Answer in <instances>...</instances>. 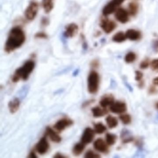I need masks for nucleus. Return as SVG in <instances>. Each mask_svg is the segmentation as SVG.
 <instances>
[{"mask_svg":"<svg viewBox=\"0 0 158 158\" xmlns=\"http://www.w3.org/2000/svg\"><path fill=\"white\" fill-rule=\"evenodd\" d=\"M55 158H65V156H63V155L61 154L60 153H57V154H55V156H54Z\"/></svg>","mask_w":158,"mask_h":158,"instance_id":"f704fd0d","label":"nucleus"},{"mask_svg":"<svg viewBox=\"0 0 158 158\" xmlns=\"http://www.w3.org/2000/svg\"><path fill=\"white\" fill-rule=\"evenodd\" d=\"M46 133L50 139L53 142H55V143H59L61 140V138L60 137V136L51 127H47Z\"/></svg>","mask_w":158,"mask_h":158,"instance_id":"4468645a","label":"nucleus"},{"mask_svg":"<svg viewBox=\"0 0 158 158\" xmlns=\"http://www.w3.org/2000/svg\"><path fill=\"white\" fill-rule=\"evenodd\" d=\"M35 36L38 39H44L47 38V37H48V36H47V35H46V34L44 33H42V32H41V33H37V34H36Z\"/></svg>","mask_w":158,"mask_h":158,"instance_id":"c756f323","label":"nucleus"},{"mask_svg":"<svg viewBox=\"0 0 158 158\" xmlns=\"http://www.w3.org/2000/svg\"><path fill=\"white\" fill-rule=\"evenodd\" d=\"M135 79L137 81H139L141 80V78L143 77V74L141 72L139 71H137L135 73Z\"/></svg>","mask_w":158,"mask_h":158,"instance_id":"2f4dec72","label":"nucleus"},{"mask_svg":"<svg viewBox=\"0 0 158 158\" xmlns=\"http://www.w3.org/2000/svg\"><path fill=\"white\" fill-rule=\"evenodd\" d=\"M29 157L32 158H37V156L34 152H31L30 154H29Z\"/></svg>","mask_w":158,"mask_h":158,"instance_id":"c9c22d12","label":"nucleus"},{"mask_svg":"<svg viewBox=\"0 0 158 158\" xmlns=\"http://www.w3.org/2000/svg\"><path fill=\"white\" fill-rule=\"evenodd\" d=\"M116 5L111 1L104 7L102 10V14L105 16L110 15L116 10Z\"/></svg>","mask_w":158,"mask_h":158,"instance_id":"2eb2a0df","label":"nucleus"},{"mask_svg":"<svg viewBox=\"0 0 158 158\" xmlns=\"http://www.w3.org/2000/svg\"><path fill=\"white\" fill-rule=\"evenodd\" d=\"M85 157L86 158H100V156L92 151L89 150L85 153Z\"/></svg>","mask_w":158,"mask_h":158,"instance_id":"cd10ccee","label":"nucleus"},{"mask_svg":"<svg viewBox=\"0 0 158 158\" xmlns=\"http://www.w3.org/2000/svg\"><path fill=\"white\" fill-rule=\"evenodd\" d=\"M120 119L123 123L128 124L131 121V117L129 114H123L120 116Z\"/></svg>","mask_w":158,"mask_h":158,"instance_id":"bb28decb","label":"nucleus"},{"mask_svg":"<svg viewBox=\"0 0 158 158\" xmlns=\"http://www.w3.org/2000/svg\"><path fill=\"white\" fill-rule=\"evenodd\" d=\"M100 78L96 71L90 72L88 77V89L91 94H95L98 89Z\"/></svg>","mask_w":158,"mask_h":158,"instance_id":"7ed1b4c3","label":"nucleus"},{"mask_svg":"<svg viewBox=\"0 0 158 158\" xmlns=\"http://www.w3.org/2000/svg\"><path fill=\"white\" fill-rule=\"evenodd\" d=\"M106 130V127L102 123H98L94 125V131L98 134H102Z\"/></svg>","mask_w":158,"mask_h":158,"instance_id":"b1692460","label":"nucleus"},{"mask_svg":"<svg viewBox=\"0 0 158 158\" xmlns=\"http://www.w3.org/2000/svg\"><path fill=\"white\" fill-rule=\"evenodd\" d=\"M115 17L118 22L122 23H125L129 19V14L124 9L120 8L115 11Z\"/></svg>","mask_w":158,"mask_h":158,"instance_id":"6e6552de","label":"nucleus"},{"mask_svg":"<svg viewBox=\"0 0 158 158\" xmlns=\"http://www.w3.org/2000/svg\"><path fill=\"white\" fill-rule=\"evenodd\" d=\"M153 83L156 85L158 86V77H156L153 79Z\"/></svg>","mask_w":158,"mask_h":158,"instance_id":"e433bc0d","label":"nucleus"},{"mask_svg":"<svg viewBox=\"0 0 158 158\" xmlns=\"http://www.w3.org/2000/svg\"><path fill=\"white\" fill-rule=\"evenodd\" d=\"M39 5L35 2H32L27 8L25 12L26 18L29 21H33L35 19L38 12Z\"/></svg>","mask_w":158,"mask_h":158,"instance_id":"20e7f679","label":"nucleus"},{"mask_svg":"<svg viewBox=\"0 0 158 158\" xmlns=\"http://www.w3.org/2000/svg\"><path fill=\"white\" fill-rule=\"evenodd\" d=\"M125 34L127 38L132 41L139 40L141 37L140 32L135 29H128L127 31Z\"/></svg>","mask_w":158,"mask_h":158,"instance_id":"ddd939ff","label":"nucleus"},{"mask_svg":"<svg viewBox=\"0 0 158 158\" xmlns=\"http://www.w3.org/2000/svg\"><path fill=\"white\" fill-rule=\"evenodd\" d=\"M9 109L11 113L14 114L19 110L20 106V101L18 98H15L10 102Z\"/></svg>","mask_w":158,"mask_h":158,"instance_id":"dca6fc26","label":"nucleus"},{"mask_svg":"<svg viewBox=\"0 0 158 158\" xmlns=\"http://www.w3.org/2000/svg\"><path fill=\"white\" fill-rule=\"evenodd\" d=\"M106 143L103 139L101 138L98 139L97 140H95L94 142L93 146L94 148L96 150L98 151L101 152H106L108 151V147Z\"/></svg>","mask_w":158,"mask_h":158,"instance_id":"f8f14e48","label":"nucleus"},{"mask_svg":"<svg viewBox=\"0 0 158 158\" xmlns=\"http://www.w3.org/2000/svg\"><path fill=\"white\" fill-rule=\"evenodd\" d=\"M156 107H157V108L158 109V103H157V104H156Z\"/></svg>","mask_w":158,"mask_h":158,"instance_id":"4c0bfd02","label":"nucleus"},{"mask_svg":"<svg viewBox=\"0 0 158 158\" xmlns=\"http://www.w3.org/2000/svg\"><path fill=\"white\" fill-rule=\"evenodd\" d=\"M78 27L75 23H71L68 25L64 32V36L66 38H73L76 35L78 32Z\"/></svg>","mask_w":158,"mask_h":158,"instance_id":"9b49d317","label":"nucleus"},{"mask_svg":"<svg viewBox=\"0 0 158 158\" xmlns=\"http://www.w3.org/2000/svg\"><path fill=\"white\" fill-rule=\"evenodd\" d=\"M42 7L46 13L50 12L53 8L52 0H42Z\"/></svg>","mask_w":158,"mask_h":158,"instance_id":"6ab92c4d","label":"nucleus"},{"mask_svg":"<svg viewBox=\"0 0 158 158\" xmlns=\"http://www.w3.org/2000/svg\"><path fill=\"white\" fill-rule=\"evenodd\" d=\"M136 54L133 52H129L126 54L125 57V60L127 63H131L136 60Z\"/></svg>","mask_w":158,"mask_h":158,"instance_id":"a878e982","label":"nucleus"},{"mask_svg":"<svg viewBox=\"0 0 158 158\" xmlns=\"http://www.w3.org/2000/svg\"><path fill=\"white\" fill-rule=\"evenodd\" d=\"M73 121L68 118H63L58 121L54 126V127L59 132L64 130L66 127L72 125Z\"/></svg>","mask_w":158,"mask_h":158,"instance_id":"1a4fd4ad","label":"nucleus"},{"mask_svg":"<svg viewBox=\"0 0 158 158\" xmlns=\"http://www.w3.org/2000/svg\"><path fill=\"white\" fill-rule=\"evenodd\" d=\"M151 66L152 70L158 72V59L152 60L151 64Z\"/></svg>","mask_w":158,"mask_h":158,"instance_id":"c85d7f7f","label":"nucleus"},{"mask_svg":"<svg viewBox=\"0 0 158 158\" xmlns=\"http://www.w3.org/2000/svg\"><path fill=\"white\" fill-rule=\"evenodd\" d=\"M110 110L112 112L115 114H122L125 112L127 110L125 103L121 102H114L110 106Z\"/></svg>","mask_w":158,"mask_h":158,"instance_id":"9d476101","label":"nucleus"},{"mask_svg":"<svg viewBox=\"0 0 158 158\" xmlns=\"http://www.w3.org/2000/svg\"><path fill=\"white\" fill-rule=\"evenodd\" d=\"M92 112L94 117H100L104 116L108 111L105 108L102 109L99 107H96L92 109Z\"/></svg>","mask_w":158,"mask_h":158,"instance_id":"a211bd4d","label":"nucleus"},{"mask_svg":"<svg viewBox=\"0 0 158 158\" xmlns=\"http://www.w3.org/2000/svg\"><path fill=\"white\" fill-rule=\"evenodd\" d=\"M100 26L102 30L105 33L109 34L115 29L116 25L115 23L113 21L109 19H104L101 21Z\"/></svg>","mask_w":158,"mask_h":158,"instance_id":"0eeeda50","label":"nucleus"},{"mask_svg":"<svg viewBox=\"0 0 158 158\" xmlns=\"http://www.w3.org/2000/svg\"><path fill=\"white\" fill-rule=\"evenodd\" d=\"M85 145L82 142L76 144L73 148V154L77 156L81 154L85 149Z\"/></svg>","mask_w":158,"mask_h":158,"instance_id":"aec40b11","label":"nucleus"},{"mask_svg":"<svg viewBox=\"0 0 158 158\" xmlns=\"http://www.w3.org/2000/svg\"><path fill=\"white\" fill-rule=\"evenodd\" d=\"M95 136V131L90 127L86 128L82 135L81 142L85 144H89L93 140Z\"/></svg>","mask_w":158,"mask_h":158,"instance_id":"423d86ee","label":"nucleus"},{"mask_svg":"<svg viewBox=\"0 0 158 158\" xmlns=\"http://www.w3.org/2000/svg\"><path fill=\"white\" fill-rule=\"evenodd\" d=\"M116 136L113 134L108 133L106 135V143L109 145H112L115 143Z\"/></svg>","mask_w":158,"mask_h":158,"instance_id":"393cba45","label":"nucleus"},{"mask_svg":"<svg viewBox=\"0 0 158 158\" xmlns=\"http://www.w3.org/2000/svg\"><path fill=\"white\" fill-rule=\"evenodd\" d=\"M35 67V63L32 60L27 61L22 67L17 69L13 76L12 80L14 83L19 80H26L33 72Z\"/></svg>","mask_w":158,"mask_h":158,"instance_id":"f03ea898","label":"nucleus"},{"mask_svg":"<svg viewBox=\"0 0 158 158\" xmlns=\"http://www.w3.org/2000/svg\"><path fill=\"white\" fill-rule=\"evenodd\" d=\"M124 1L125 0H112V1L116 5L117 7H118L119 5H121Z\"/></svg>","mask_w":158,"mask_h":158,"instance_id":"72a5a7b5","label":"nucleus"},{"mask_svg":"<svg viewBox=\"0 0 158 158\" xmlns=\"http://www.w3.org/2000/svg\"><path fill=\"white\" fill-rule=\"evenodd\" d=\"M114 102V99L112 96H107L102 98L100 101V104L102 107L106 108L108 106H110Z\"/></svg>","mask_w":158,"mask_h":158,"instance_id":"f3484780","label":"nucleus"},{"mask_svg":"<svg viewBox=\"0 0 158 158\" xmlns=\"http://www.w3.org/2000/svg\"><path fill=\"white\" fill-rule=\"evenodd\" d=\"M149 66V61L148 60H145L140 64V67L142 69H146Z\"/></svg>","mask_w":158,"mask_h":158,"instance_id":"7c9ffc66","label":"nucleus"},{"mask_svg":"<svg viewBox=\"0 0 158 158\" xmlns=\"http://www.w3.org/2000/svg\"><path fill=\"white\" fill-rule=\"evenodd\" d=\"M106 123L110 128H113L116 127L118 125V121L115 117L109 115L106 119Z\"/></svg>","mask_w":158,"mask_h":158,"instance_id":"5701e85b","label":"nucleus"},{"mask_svg":"<svg viewBox=\"0 0 158 158\" xmlns=\"http://www.w3.org/2000/svg\"><path fill=\"white\" fill-rule=\"evenodd\" d=\"M49 148V144L46 137L42 138L36 146V150L40 154H45Z\"/></svg>","mask_w":158,"mask_h":158,"instance_id":"39448f33","label":"nucleus"},{"mask_svg":"<svg viewBox=\"0 0 158 158\" xmlns=\"http://www.w3.org/2000/svg\"><path fill=\"white\" fill-rule=\"evenodd\" d=\"M25 40V34L22 28L19 27H13L10 31L5 43V51L8 53L14 51L20 48Z\"/></svg>","mask_w":158,"mask_h":158,"instance_id":"f257e3e1","label":"nucleus"},{"mask_svg":"<svg viewBox=\"0 0 158 158\" xmlns=\"http://www.w3.org/2000/svg\"><path fill=\"white\" fill-rule=\"evenodd\" d=\"M152 47L154 51L158 52V40H156L153 41Z\"/></svg>","mask_w":158,"mask_h":158,"instance_id":"473e14b6","label":"nucleus"},{"mask_svg":"<svg viewBox=\"0 0 158 158\" xmlns=\"http://www.w3.org/2000/svg\"><path fill=\"white\" fill-rule=\"evenodd\" d=\"M127 37L126 34L123 32H119L116 33L113 37L112 40L114 42L117 43H121L123 42L126 40Z\"/></svg>","mask_w":158,"mask_h":158,"instance_id":"4be33fe9","label":"nucleus"},{"mask_svg":"<svg viewBox=\"0 0 158 158\" xmlns=\"http://www.w3.org/2000/svg\"><path fill=\"white\" fill-rule=\"evenodd\" d=\"M128 13L132 16L136 15L138 11V4L135 2H130L128 5Z\"/></svg>","mask_w":158,"mask_h":158,"instance_id":"412c9836","label":"nucleus"}]
</instances>
